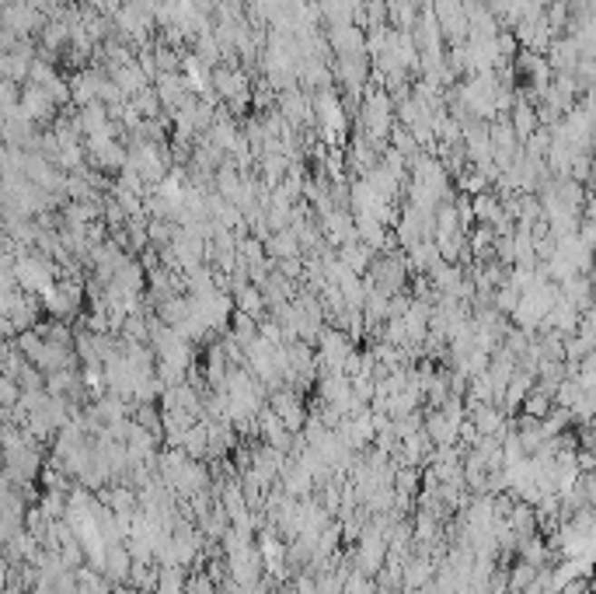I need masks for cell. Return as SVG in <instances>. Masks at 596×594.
<instances>
[{"instance_id": "cell-1", "label": "cell", "mask_w": 596, "mask_h": 594, "mask_svg": "<svg viewBox=\"0 0 596 594\" xmlns=\"http://www.w3.org/2000/svg\"><path fill=\"white\" fill-rule=\"evenodd\" d=\"M18 109L22 115L32 123V126H49V123H56V102L43 92V88H35V84H24L22 94H18Z\"/></svg>"}, {"instance_id": "cell-2", "label": "cell", "mask_w": 596, "mask_h": 594, "mask_svg": "<svg viewBox=\"0 0 596 594\" xmlns=\"http://www.w3.org/2000/svg\"><path fill=\"white\" fill-rule=\"evenodd\" d=\"M11 273H15V280L22 283L28 294H45L53 287V270H49V262L39 259V255H22Z\"/></svg>"}, {"instance_id": "cell-3", "label": "cell", "mask_w": 596, "mask_h": 594, "mask_svg": "<svg viewBox=\"0 0 596 594\" xmlns=\"http://www.w3.org/2000/svg\"><path fill=\"white\" fill-rule=\"evenodd\" d=\"M4 217H7V210H4V203H0V224H4Z\"/></svg>"}]
</instances>
